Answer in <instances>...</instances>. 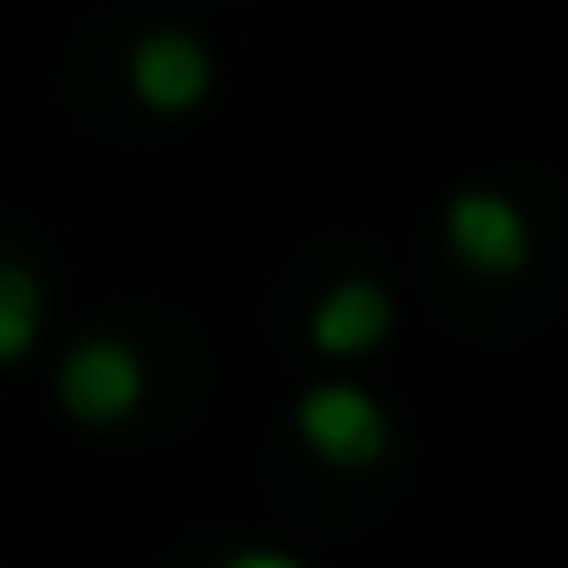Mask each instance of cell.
I'll use <instances>...</instances> for the list:
<instances>
[{"label":"cell","mask_w":568,"mask_h":568,"mask_svg":"<svg viewBox=\"0 0 568 568\" xmlns=\"http://www.w3.org/2000/svg\"><path fill=\"white\" fill-rule=\"evenodd\" d=\"M55 389H63V413H71V420L110 428V420H125V413L141 405V351H133L125 335H87V343L63 351Z\"/></svg>","instance_id":"cell-1"},{"label":"cell","mask_w":568,"mask_h":568,"mask_svg":"<svg viewBox=\"0 0 568 568\" xmlns=\"http://www.w3.org/2000/svg\"><path fill=\"white\" fill-rule=\"evenodd\" d=\"M296 436H304L327 467H374V459L389 452V420H382V405H374L366 389H351V382L304 389V405H296Z\"/></svg>","instance_id":"cell-2"},{"label":"cell","mask_w":568,"mask_h":568,"mask_svg":"<svg viewBox=\"0 0 568 568\" xmlns=\"http://www.w3.org/2000/svg\"><path fill=\"white\" fill-rule=\"evenodd\" d=\"M444 242H452V257H459L467 273H483V281H506V273H521V257H529L521 211H514L506 195H490V187H467V195L444 203Z\"/></svg>","instance_id":"cell-3"},{"label":"cell","mask_w":568,"mask_h":568,"mask_svg":"<svg viewBox=\"0 0 568 568\" xmlns=\"http://www.w3.org/2000/svg\"><path fill=\"white\" fill-rule=\"evenodd\" d=\"M133 94H141L149 110H164V118L195 110V102L211 94V55H203V40H187V32H149V40L133 48Z\"/></svg>","instance_id":"cell-4"},{"label":"cell","mask_w":568,"mask_h":568,"mask_svg":"<svg viewBox=\"0 0 568 568\" xmlns=\"http://www.w3.org/2000/svg\"><path fill=\"white\" fill-rule=\"evenodd\" d=\"M389 335V296L374 288V281H335L327 296H320V312H312V343L327 351V358H358V351H374Z\"/></svg>","instance_id":"cell-5"},{"label":"cell","mask_w":568,"mask_h":568,"mask_svg":"<svg viewBox=\"0 0 568 568\" xmlns=\"http://www.w3.org/2000/svg\"><path fill=\"white\" fill-rule=\"evenodd\" d=\"M40 312H48V296H40V273H24V265H0V366L32 351V335H40Z\"/></svg>","instance_id":"cell-6"},{"label":"cell","mask_w":568,"mask_h":568,"mask_svg":"<svg viewBox=\"0 0 568 568\" xmlns=\"http://www.w3.org/2000/svg\"><path fill=\"white\" fill-rule=\"evenodd\" d=\"M226 568H296V560H288V552H234Z\"/></svg>","instance_id":"cell-7"}]
</instances>
